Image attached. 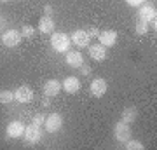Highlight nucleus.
<instances>
[{
    "instance_id": "14",
    "label": "nucleus",
    "mask_w": 157,
    "mask_h": 150,
    "mask_svg": "<svg viewBox=\"0 0 157 150\" xmlns=\"http://www.w3.org/2000/svg\"><path fill=\"white\" fill-rule=\"evenodd\" d=\"M59 91H61V82L56 80V79H51V80H47L44 84V94L49 96V98L51 96H56Z\"/></svg>"
},
{
    "instance_id": "8",
    "label": "nucleus",
    "mask_w": 157,
    "mask_h": 150,
    "mask_svg": "<svg viewBox=\"0 0 157 150\" xmlns=\"http://www.w3.org/2000/svg\"><path fill=\"white\" fill-rule=\"evenodd\" d=\"M25 128L26 126L21 121H11V122L7 124V136L9 138H19L25 133Z\"/></svg>"
},
{
    "instance_id": "5",
    "label": "nucleus",
    "mask_w": 157,
    "mask_h": 150,
    "mask_svg": "<svg viewBox=\"0 0 157 150\" xmlns=\"http://www.w3.org/2000/svg\"><path fill=\"white\" fill-rule=\"evenodd\" d=\"M14 100H17L19 103H30L33 100V89L30 86H19L14 91Z\"/></svg>"
},
{
    "instance_id": "29",
    "label": "nucleus",
    "mask_w": 157,
    "mask_h": 150,
    "mask_svg": "<svg viewBox=\"0 0 157 150\" xmlns=\"http://www.w3.org/2000/svg\"><path fill=\"white\" fill-rule=\"evenodd\" d=\"M0 2H11V0H0Z\"/></svg>"
},
{
    "instance_id": "2",
    "label": "nucleus",
    "mask_w": 157,
    "mask_h": 150,
    "mask_svg": "<svg viewBox=\"0 0 157 150\" xmlns=\"http://www.w3.org/2000/svg\"><path fill=\"white\" fill-rule=\"evenodd\" d=\"M21 40H23L21 32H17V30H6L2 33V44L6 47H17L21 44Z\"/></svg>"
},
{
    "instance_id": "16",
    "label": "nucleus",
    "mask_w": 157,
    "mask_h": 150,
    "mask_svg": "<svg viewBox=\"0 0 157 150\" xmlns=\"http://www.w3.org/2000/svg\"><path fill=\"white\" fill-rule=\"evenodd\" d=\"M39 30L40 33H52L54 32V21L51 16H42L39 21Z\"/></svg>"
},
{
    "instance_id": "1",
    "label": "nucleus",
    "mask_w": 157,
    "mask_h": 150,
    "mask_svg": "<svg viewBox=\"0 0 157 150\" xmlns=\"http://www.w3.org/2000/svg\"><path fill=\"white\" fill-rule=\"evenodd\" d=\"M51 47L56 52H67L70 49V37L63 32H52L51 33Z\"/></svg>"
},
{
    "instance_id": "18",
    "label": "nucleus",
    "mask_w": 157,
    "mask_h": 150,
    "mask_svg": "<svg viewBox=\"0 0 157 150\" xmlns=\"http://www.w3.org/2000/svg\"><path fill=\"white\" fill-rule=\"evenodd\" d=\"M14 100V93L12 91H0V103L2 105H7Z\"/></svg>"
},
{
    "instance_id": "15",
    "label": "nucleus",
    "mask_w": 157,
    "mask_h": 150,
    "mask_svg": "<svg viewBox=\"0 0 157 150\" xmlns=\"http://www.w3.org/2000/svg\"><path fill=\"white\" fill-rule=\"evenodd\" d=\"M157 16V11L154 6H141L140 7V12H138V17L140 19H143V21H154Z\"/></svg>"
},
{
    "instance_id": "23",
    "label": "nucleus",
    "mask_w": 157,
    "mask_h": 150,
    "mask_svg": "<svg viewBox=\"0 0 157 150\" xmlns=\"http://www.w3.org/2000/svg\"><path fill=\"white\" fill-rule=\"evenodd\" d=\"M86 33L89 35V39H98L100 32H98V28H96V26H89L87 30H86Z\"/></svg>"
},
{
    "instance_id": "4",
    "label": "nucleus",
    "mask_w": 157,
    "mask_h": 150,
    "mask_svg": "<svg viewBox=\"0 0 157 150\" xmlns=\"http://www.w3.org/2000/svg\"><path fill=\"white\" fill-rule=\"evenodd\" d=\"M44 126H45V131H47V133H56V131H59L61 126H63V117L54 112V113H51L49 117H45Z\"/></svg>"
},
{
    "instance_id": "12",
    "label": "nucleus",
    "mask_w": 157,
    "mask_h": 150,
    "mask_svg": "<svg viewBox=\"0 0 157 150\" xmlns=\"http://www.w3.org/2000/svg\"><path fill=\"white\" fill-rule=\"evenodd\" d=\"M70 39H72V42L75 45H78V47H87V45H89V40H91L89 35L86 33V30H75Z\"/></svg>"
},
{
    "instance_id": "13",
    "label": "nucleus",
    "mask_w": 157,
    "mask_h": 150,
    "mask_svg": "<svg viewBox=\"0 0 157 150\" xmlns=\"http://www.w3.org/2000/svg\"><path fill=\"white\" fill-rule=\"evenodd\" d=\"M67 65L72 68H78L82 63H84V58H82V54L78 52V51H67Z\"/></svg>"
},
{
    "instance_id": "19",
    "label": "nucleus",
    "mask_w": 157,
    "mask_h": 150,
    "mask_svg": "<svg viewBox=\"0 0 157 150\" xmlns=\"http://www.w3.org/2000/svg\"><path fill=\"white\" fill-rule=\"evenodd\" d=\"M126 148H128V150H143V143L129 138L128 141H126Z\"/></svg>"
},
{
    "instance_id": "28",
    "label": "nucleus",
    "mask_w": 157,
    "mask_h": 150,
    "mask_svg": "<svg viewBox=\"0 0 157 150\" xmlns=\"http://www.w3.org/2000/svg\"><path fill=\"white\" fill-rule=\"evenodd\" d=\"M4 26V19H2V17H0V28Z\"/></svg>"
},
{
    "instance_id": "6",
    "label": "nucleus",
    "mask_w": 157,
    "mask_h": 150,
    "mask_svg": "<svg viewBox=\"0 0 157 150\" xmlns=\"http://www.w3.org/2000/svg\"><path fill=\"white\" fill-rule=\"evenodd\" d=\"M23 136H25V141H26V143H37V141H40V138H42V133H40L39 126L30 124V126H26V128H25Z\"/></svg>"
},
{
    "instance_id": "21",
    "label": "nucleus",
    "mask_w": 157,
    "mask_h": 150,
    "mask_svg": "<svg viewBox=\"0 0 157 150\" xmlns=\"http://www.w3.org/2000/svg\"><path fill=\"white\" fill-rule=\"evenodd\" d=\"M35 35V28L30 26V25H25V26L21 28V37H25V39H32Z\"/></svg>"
},
{
    "instance_id": "17",
    "label": "nucleus",
    "mask_w": 157,
    "mask_h": 150,
    "mask_svg": "<svg viewBox=\"0 0 157 150\" xmlns=\"http://www.w3.org/2000/svg\"><path fill=\"white\" fill-rule=\"evenodd\" d=\"M138 119V110H136V106H128V108H124L122 110V115H121V121L126 124H133Z\"/></svg>"
},
{
    "instance_id": "24",
    "label": "nucleus",
    "mask_w": 157,
    "mask_h": 150,
    "mask_svg": "<svg viewBox=\"0 0 157 150\" xmlns=\"http://www.w3.org/2000/svg\"><path fill=\"white\" fill-rule=\"evenodd\" d=\"M126 4L131 7H140L141 4H143V0H126Z\"/></svg>"
},
{
    "instance_id": "3",
    "label": "nucleus",
    "mask_w": 157,
    "mask_h": 150,
    "mask_svg": "<svg viewBox=\"0 0 157 150\" xmlns=\"http://www.w3.org/2000/svg\"><path fill=\"white\" fill-rule=\"evenodd\" d=\"M113 136L117 141L121 143H126L129 138H131V128H129V124L122 122V121H119L115 126H113Z\"/></svg>"
},
{
    "instance_id": "27",
    "label": "nucleus",
    "mask_w": 157,
    "mask_h": 150,
    "mask_svg": "<svg viewBox=\"0 0 157 150\" xmlns=\"http://www.w3.org/2000/svg\"><path fill=\"white\" fill-rule=\"evenodd\" d=\"M49 105H51V100H49V96H47V98H45V100L42 101V106H45V108H47Z\"/></svg>"
},
{
    "instance_id": "11",
    "label": "nucleus",
    "mask_w": 157,
    "mask_h": 150,
    "mask_svg": "<svg viewBox=\"0 0 157 150\" xmlns=\"http://www.w3.org/2000/svg\"><path fill=\"white\" fill-rule=\"evenodd\" d=\"M89 47V56L94 60V61H103L107 58V47L101 44H93V45H87Z\"/></svg>"
},
{
    "instance_id": "25",
    "label": "nucleus",
    "mask_w": 157,
    "mask_h": 150,
    "mask_svg": "<svg viewBox=\"0 0 157 150\" xmlns=\"http://www.w3.org/2000/svg\"><path fill=\"white\" fill-rule=\"evenodd\" d=\"M78 68H80V72L84 73V75H89V73H91V67H89V65H86V63H82Z\"/></svg>"
},
{
    "instance_id": "7",
    "label": "nucleus",
    "mask_w": 157,
    "mask_h": 150,
    "mask_svg": "<svg viewBox=\"0 0 157 150\" xmlns=\"http://www.w3.org/2000/svg\"><path fill=\"white\" fill-rule=\"evenodd\" d=\"M98 39H100V44L101 45H105V47H112V45L117 44V32H113V30L100 32Z\"/></svg>"
},
{
    "instance_id": "10",
    "label": "nucleus",
    "mask_w": 157,
    "mask_h": 150,
    "mask_svg": "<svg viewBox=\"0 0 157 150\" xmlns=\"http://www.w3.org/2000/svg\"><path fill=\"white\" fill-rule=\"evenodd\" d=\"M61 89H65V93L68 94H75L78 89H80V80L77 77H67L65 80L61 82Z\"/></svg>"
},
{
    "instance_id": "9",
    "label": "nucleus",
    "mask_w": 157,
    "mask_h": 150,
    "mask_svg": "<svg viewBox=\"0 0 157 150\" xmlns=\"http://www.w3.org/2000/svg\"><path fill=\"white\" fill-rule=\"evenodd\" d=\"M107 80L105 79H94L93 82H91V94L94 96V98H101V96L107 93Z\"/></svg>"
},
{
    "instance_id": "26",
    "label": "nucleus",
    "mask_w": 157,
    "mask_h": 150,
    "mask_svg": "<svg viewBox=\"0 0 157 150\" xmlns=\"http://www.w3.org/2000/svg\"><path fill=\"white\" fill-rule=\"evenodd\" d=\"M44 12H45V16H51V14H52V6L47 4V6L44 7Z\"/></svg>"
},
{
    "instance_id": "22",
    "label": "nucleus",
    "mask_w": 157,
    "mask_h": 150,
    "mask_svg": "<svg viewBox=\"0 0 157 150\" xmlns=\"http://www.w3.org/2000/svg\"><path fill=\"white\" fill-rule=\"evenodd\" d=\"M45 122V115L40 112V113H35L33 119H32V124H35V126H42V124Z\"/></svg>"
},
{
    "instance_id": "20",
    "label": "nucleus",
    "mask_w": 157,
    "mask_h": 150,
    "mask_svg": "<svg viewBox=\"0 0 157 150\" xmlns=\"http://www.w3.org/2000/svg\"><path fill=\"white\" fill-rule=\"evenodd\" d=\"M148 32V23L143 21V19H138V23H136V33L138 35H143Z\"/></svg>"
}]
</instances>
